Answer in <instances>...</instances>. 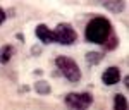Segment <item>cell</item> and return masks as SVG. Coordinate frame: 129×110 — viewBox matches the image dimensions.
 I'll use <instances>...</instances> for the list:
<instances>
[{
  "label": "cell",
  "instance_id": "cell-1",
  "mask_svg": "<svg viewBox=\"0 0 129 110\" xmlns=\"http://www.w3.org/2000/svg\"><path fill=\"white\" fill-rule=\"evenodd\" d=\"M112 34V26H110V21L105 17H95L88 22L86 31H84V36L89 43H96V45H105L107 40Z\"/></svg>",
  "mask_w": 129,
  "mask_h": 110
},
{
  "label": "cell",
  "instance_id": "cell-2",
  "mask_svg": "<svg viewBox=\"0 0 129 110\" xmlns=\"http://www.w3.org/2000/svg\"><path fill=\"white\" fill-rule=\"evenodd\" d=\"M55 64H57V67L60 69V72H62L69 81L78 83V81L81 79V70H79V67H78V64H76L72 59L62 57V55H60V57L55 59Z\"/></svg>",
  "mask_w": 129,
  "mask_h": 110
},
{
  "label": "cell",
  "instance_id": "cell-3",
  "mask_svg": "<svg viewBox=\"0 0 129 110\" xmlns=\"http://www.w3.org/2000/svg\"><path fill=\"white\" fill-rule=\"evenodd\" d=\"M53 36H55V43H60V45H72L78 40V33L67 22L59 24L55 28V31H53Z\"/></svg>",
  "mask_w": 129,
  "mask_h": 110
},
{
  "label": "cell",
  "instance_id": "cell-4",
  "mask_svg": "<svg viewBox=\"0 0 129 110\" xmlns=\"http://www.w3.org/2000/svg\"><path fill=\"white\" fill-rule=\"evenodd\" d=\"M93 101V96L89 93H69L66 96V103L72 107V108H78V110H83L89 107Z\"/></svg>",
  "mask_w": 129,
  "mask_h": 110
},
{
  "label": "cell",
  "instance_id": "cell-5",
  "mask_svg": "<svg viewBox=\"0 0 129 110\" xmlns=\"http://www.w3.org/2000/svg\"><path fill=\"white\" fill-rule=\"evenodd\" d=\"M102 81L107 84V86H114V84H117L120 81V69L119 67H109V69H105V72L102 74Z\"/></svg>",
  "mask_w": 129,
  "mask_h": 110
},
{
  "label": "cell",
  "instance_id": "cell-6",
  "mask_svg": "<svg viewBox=\"0 0 129 110\" xmlns=\"http://www.w3.org/2000/svg\"><path fill=\"white\" fill-rule=\"evenodd\" d=\"M36 36H38V40L43 41V43H55V36H53V31H50L48 26H45V24H38L36 26Z\"/></svg>",
  "mask_w": 129,
  "mask_h": 110
},
{
  "label": "cell",
  "instance_id": "cell-7",
  "mask_svg": "<svg viewBox=\"0 0 129 110\" xmlns=\"http://www.w3.org/2000/svg\"><path fill=\"white\" fill-rule=\"evenodd\" d=\"M14 55V47L12 45H4L0 47V64H9V60Z\"/></svg>",
  "mask_w": 129,
  "mask_h": 110
},
{
  "label": "cell",
  "instance_id": "cell-8",
  "mask_svg": "<svg viewBox=\"0 0 129 110\" xmlns=\"http://www.w3.org/2000/svg\"><path fill=\"white\" fill-rule=\"evenodd\" d=\"M114 110H127V100L124 95H115L114 96Z\"/></svg>",
  "mask_w": 129,
  "mask_h": 110
},
{
  "label": "cell",
  "instance_id": "cell-9",
  "mask_svg": "<svg viewBox=\"0 0 129 110\" xmlns=\"http://www.w3.org/2000/svg\"><path fill=\"white\" fill-rule=\"evenodd\" d=\"M35 88H36V91H38V93H41V95H47V93H50V86L45 83V81H38Z\"/></svg>",
  "mask_w": 129,
  "mask_h": 110
},
{
  "label": "cell",
  "instance_id": "cell-10",
  "mask_svg": "<svg viewBox=\"0 0 129 110\" xmlns=\"http://www.w3.org/2000/svg\"><path fill=\"white\" fill-rule=\"evenodd\" d=\"M100 59H102V55L96 53V52H93V53H88V55H86V60H88V62H98Z\"/></svg>",
  "mask_w": 129,
  "mask_h": 110
},
{
  "label": "cell",
  "instance_id": "cell-11",
  "mask_svg": "<svg viewBox=\"0 0 129 110\" xmlns=\"http://www.w3.org/2000/svg\"><path fill=\"white\" fill-rule=\"evenodd\" d=\"M5 17H7V14H5V10L4 9H0V24L5 21Z\"/></svg>",
  "mask_w": 129,
  "mask_h": 110
}]
</instances>
